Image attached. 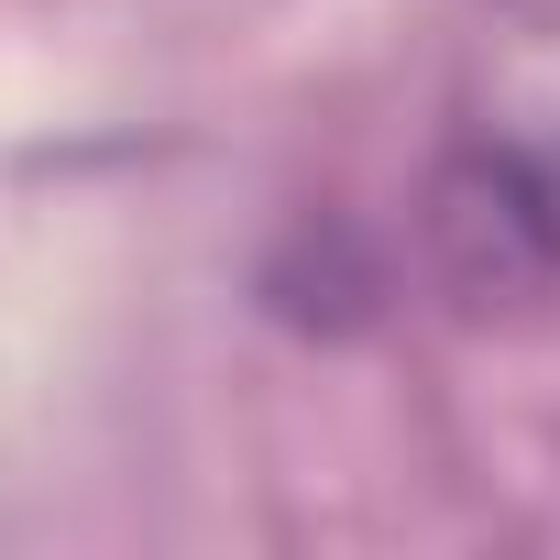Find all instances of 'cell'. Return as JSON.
<instances>
[{
    "label": "cell",
    "instance_id": "6da1fadb",
    "mask_svg": "<svg viewBox=\"0 0 560 560\" xmlns=\"http://www.w3.org/2000/svg\"><path fill=\"white\" fill-rule=\"evenodd\" d=\"M429 275L440 298L494 319V308H538L560 298V132H483L451 143L429 176Z\"/></svg>",
    "mask_w": 560,
    "mask_h": 560
},
{
    "label": "cell",
    "instance_id": "7a4b0ae2",
    "mask_svg": "<svg viewBox=\"0 0 560 560\" xmlns=\"http://www.w3.org/2000/svg\"><path fill=\"white\" fill-rule=\"evenodd\" d=\"M264 308L298 319V330H363V319L385 308V253H374V231H352V220H298L287 253L264 264Z\"/></svg>",
    "mask_w": 560,
    "mask_h": 560
},
{
    "label": "cell",
    "instance_id": "3957f363",
    "mask_svg": "<svg viewBox=\"0 0 560 560\" xmlns=\"http://www.w3.org/2000/svg\"><path fill=\"white\" fill-rule=\"evenodd\" d=\"M494 12H516L527 34H560V0H494Z\"/></svg>",
    "mask_w": 560,
    "mask_h": 560
}]
</instances>
